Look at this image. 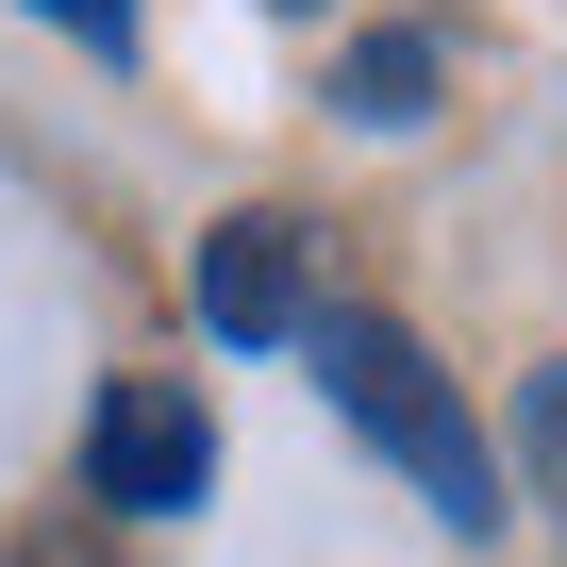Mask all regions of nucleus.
Masks as SVG:
<instances>
[{
	"label": "nucleus",
	"mask_w": 567,
	"mask_h": 567,
	"mask_svg": "<svg viewBox=\"0 0 567 567\" xmlns=\"http://www.w3.org/2000/svg\"><path fill=\"white\" fill-rule=\"evenodd\" d=\"M318 384H334V417L451 517V534H501V451H484V417H467V384L401 334V318H368V301H334L318 318Z\"/></svg>",
	"instance_id": "obj_1"
},
{
	"label": "nucleus",
	"mask_w": 567,
	"mask_h": 567,
	"mask_svg": "<svg viewBox=\"0 0 567 567\" xmlns=\"http://www.w3.org/2000/svg\"><path fill=\"white\" fill-rule=\"evenodd\" d=\"M200 484H217L200 384H101V417H84V501H101V517H184Z\"/></svg>",
	"instance_id": "obj_2"
},
{
	"label": "nucleus",
	"mask_w": 567,
	"mask_h": 567,
	"mask_svg": "<svg viewBox=\"0 0 567 567\" xmlns=\"http://www.w3.org/2000/svg\"><path fill=\"white\" fill-rule=\"evenodd\" d=\"M184 301H200V334L217 351H284V334H318V234L301 217H217L200 234V267H184Z\"/></svg>",
	"instance_id": "obj_3"
},
{
	"label": "nucleus",
	"mask_w": 567,
	"mask_h": 567,
	"mask_svg": "<svg viewBox=\"0 0 567 567\" xmlns=\"http://www.w3.org/2000/svg\"><path fill=\"white\" fill-rule=\"evenodd\" d=\"M334 101H351V117H384V134H401V117H434V34H417V18H401V34H368Z\"/></svg>",
	"instance_id": "obj_4"
},
{
	"label": "nucleus",
	"mask_w": 567,
	"mask_h": 567,
	"mask_svg": "<svg viewBox=\"0 0 567 567\" xmlns=\"http://www.w3.org/2000/svg\"><path fill=\"white\" fill-rule=\"evenodd\" d=\"M517 467H534V501L567 517V368H534V384H517Z\"/></svg>",
	"instance_id": "obj_5"
}]
</instances>
